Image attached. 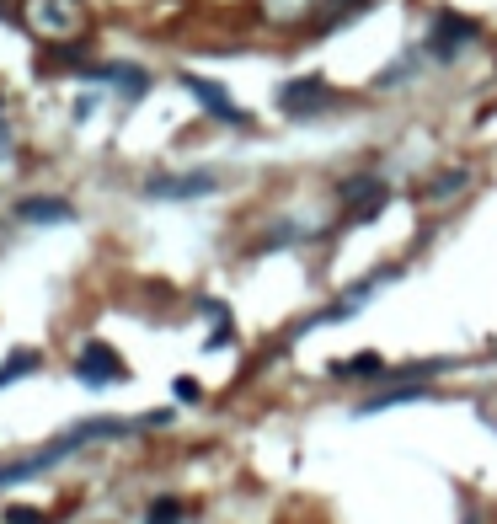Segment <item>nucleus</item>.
I'll return each mask as SVG.
<instances>
[{
  "mask_svg": "<svg viewBox=\"0 0 497 524\" xmlns=\"http://www.w3.org/2000/svg\"><path fill=\"white\" fill-rule=\"evenodd\" d=\"M134 428H139V418H86V423L65 428L59 439H49L43 450L22 455V460H6V466H0V487H17V482H33V476H49L65 455L86 450V444H102V439H123V434H134Z\"/></svg>",
  "mask_w": 497,
  "mask_h": 524,
  "instance_id": "nucleus-1",
  "label": "nucleus"
},
{
  "mask_svg": "<svg viewBox=\"0 0 497 524\" xmlns=\"http://www.w3.org/2000/svg\"><path fill=\"white\" fill-rule=\"evenodd\" d=\"M70 375L81 385H91V391H102V385H123V380H129V364L118 359L113 343L91 337V343H81V353L70 359Z\"/></svg>",
  "mask_w": 497,
  "mask_h": 524,
  "instance_id": "nucleus-2",
  "label": "nucleus"
},
{
  "mask_svg": "<svg viewBox=\"0 0 497 524\" xmlns=\"http://www.w3.org/2000/svg\"><path fill=\"white\" fill-rule=\"evenodd\" d=\"M145 193L172 198V204H182V198H209V193H220V172H161V177H145Z\"/></svg>",
  "mask_w": 497,
  "mask_h": 524,
  "instance_id": "nucleus-3",
  "label": "nucleus"
},
{
  "mask_svg": "<svg viewBox=\"0 0 497 524\" xmlns=\"http://www.w3.org/2000/svg\"><path fill=\"white\" fill-rule=\"evenodd\" d=\"M27 22L43 38H70L81 33V6L75 0H27Z\"/></svg>",
  "mask_w": 497,
  "mask_h": 524,
  "instance_id": "nucleus-4",
  "label": "nucleus"
},
{
  "mask_svg": "<svg viewBox=\"0 0 497 524\" xmlns=\"http://www.w3.org/2000/svg\"><path fill=\"white\" fill-rule=\"evenodd\" d=\"M391 279H396V268H380V273H369V279H359V284H353V289H348V295H343V300H337V305H326V311H321L316 321H310V327H337V321H348V316H359V311H364V305H369V300H375V295H380V289H385V284H391Z\"/></svg>",
  "mask_w": 497,
  "mask_h": 524,
  "instance_id": "nucleus-5",
  "label": "nucleus"
},
{
  "mask_svg": "<svg viewBox=\"0 0 497 524\" xmlns=\"http://www.w3.org/2000/svg\"><path fill=\"white\" fill-rule=\"evenodd\" d=\"M337 193H343V204H348V220H353V225L375 220V214L391 204V188H385L380 177H348Z\"/></svg>",
  "mask_w": 497,
  "mask_h": 524,
  "instance_id": "nucleus-6",
  "label": "nucleus"
},
{
  "mask_svg": "<svg viewBox=\"0 0 497 524\" xmlns=\"http://www.w3.org/2000/svg\"><path fill=\"white\" fill-rule=\"evenodd\" d=\"M326 102H332V86H326L321 75H300V81H289L284 91H278L284 118H310V113H321Z\"/></svg>",
  "mask_w": 497,
  "mask_h": 524,
  "instance_id": "nucleus-7",
  "label": "nucleus"
},
{
  "mask_svg": "<svg viewBox=\"0 0 497 524\" xmlns=\"http://www.w3.org/2000/svg\"><path fill=\"white\" fill-rule=\"evenodd\" d=\"M476 43V22L471 17H455V11H444L439 22H433V33H428V54L433 59H455L465 54Z\"/></svg>",
  "mask_w": 497,
  "mask_h": 524,
  "instance_id": "nucleus-8",
  "label": "nucleus"
},
{
  "mask_svg": "<svg viewBox=\"0 0 497 524\" xmlns=\"http://www.w3.org/2000/svg\"><path fill=\"white\" fill-rule=\"evenodd\" d=\"M182 86H188L193 97H198V107H204V113H214L220 123H241V129H246V123H252V113L230 102L220 81H204V75H182Z\"/></svg>",
  "mask_w": 497,
  "mask_h": 524,
  "instance_id": "nucleus-9",
  "label": "nucleus"
},
{
  "mask_svg": "<svg viewBox=\"0 0 497 524\" xmlns=\"http://www.w3.org/2000/svg\"><path fill=\"white\" fill-rule=\"evenodd\" d=\"M423 396H428V385H423V380H396L391 391L364 396V402L353 407V418H369V412H385V407H401V402H423Z\"/></svg>",
  "mask_w": 497,
  "mask_h": 524,
  "instance_id": "nucleus-10",
  "label": "nucleus"
},
{
  "mask_svg": "<svg viewBox=\"0 0 497 524\" xmlns=\"http://www.w3.org/2000/svg\"><path fill=\"white\" fill-rule=\"evenodd\" d=\"M17 214L27 225H70L75 220V204H65V198H22Z\"/></svg>",
  "mask_w": 497,
  "mask_h": 524,
  "instance_id": "nucleus-11",
  "label": "nucleus"
},
{
  "mask_svg": "<svg viewBox=\"0 0 497 524\" xmlns=\"http://www.w3.org/2000/svg\"><path fill=\"white\" fill-rule=\"evenodd\" d=\"M97 81H113V86H123L129 97H145V70H134V65H102V70H91Z\"/></svg>",
  "mask_w": 497,
  "mask_h": 524,
  "instance_id": "nucleus-12",
  "label": "nucleus"
},
{
  "mask_svg": "<svg viewBox=\"0 0 497 524\" xmlns=\"http://www.w3.org/2000/svg\"><path fill=\"white\" fill-rule=\"evenodd\" d=\"M38 364H43V359H38V353H27V348L6 353V364H0V391H6V385H17V380H27Z\"/></svg>",
  "mask_w": 497,
  "mask_h": 524,
  "instance_id": "nucleus-13",
  "label": "nucleus"
},
{
  "mask_svg": "<svg viewBox=\"0 0 497 524\" xmlns=\"http://www.w3.org/2000/svg\"><path fill=\"white\" fill-rule=\"evenodd\" d=\"M262 6H268L273 22H300V17H316L321 0H262Z\"/></svg>",
  "mask_w": 497,
  "mask_h": 524,
  "instance_id": "nucleus-14",
  "label": "nucleus"
},
{
  "mask_svg": "<svg viewBox=\"0 0 497 524\" xmlns=\"http://www.w3.org/2000/svg\"><path fill=\"white\" fill-rule=\"evenodd\" d=\"M375 0H321L316 6V17L321 22H348V17H359V11H369Z\"/></svg>",
  "mask_w": 497,
  "mask_h": 524,
  "instance_id": "nucleus-15",
  "label": "nucleus"
},
{
  "mask_svg": "<svg viewBox=\"0 0 497 524\" xmlns=\"http://www.w3.org/2000/svg\"><path fill=\"white\" fill-rule=\"evenodd\" d=\"M204 316L214 321V327H209V348H230V311L220 300H204Z\"/></svg>",
  "mask_w": 497,
  "mask_h": 524,
  "instance_id": "nucleus-16",
  "label": "nucleus"
},
{
  "mask_svg": "<svg viewBox=\"0 0 497 524\" xmlns=\"http://www.w3.org/2000/svg\"><path fill=\"white\" fill-rule=\"evenodd\" d=\"M380 369H385V364H380V353H359V359L332 364V375H343V380H348V375H380Z\"/></svg>",
  "mask_w": 497,
  "mask_h": 524,
  "instance_id": "nucleus-17",
  "label": "nucleus"
},
{
  "mask_svg": "<svg viewBox=\"0 0 497 524\" xmlns=\"http://www.w3.org/2000/svg\"><path fill=\"white\" fill-rule=\"evenodd\" d=\"M145 524H182V503L177 498H155L145 508Z\"/></svg>",
  "mask_w": 497,
  "mask_h": 524,
  "instance_id": "nucleus-18",
  "label": "nucleus"
},
{
  "mask_svg": "<svg viewBox=\"0 0 497 524\" xmlns=\"http://www.w3.org/2000/svg\"><path fill=\"white\" fill-rule=\"evenodd\" d=\"M465 182H471V172H465V166H455V172H444V177H433V198H449V193H460Z\"/></svg>",
  "mask_w": 497,
  "mask_h": 524,
  "instance_id": "nucleus-19",
  "label": "nucleus"
},
{
  "mask_svg": "<svg viewBox=\"0 0 497 524\" xmlns=\"http://www.w3.org/2000/svg\"><path fill=\"white\" fill-rule=\"evenodd\" d=\"M172 396H177L182 407H193V402H204V385H198L193 375H177V380H172Z\"/></svg>",
  "mask_w": 497,
  "mask_h": 524,
  "instance_id": "nucleus-20",
  "label": "nucleus"
},
{
  "mask_svg": "<svg viewBox=\"0 0 497 524\" xmlns=\"http://www.w3.org/2000/svg\"><path fill=\"white\" fill-rule=\"evenodd\" d=\"M6 524H43V514H38V508H22V503H11V508H6Z\"/></svg>",
  "mask_w": 497,
  "mask_h": 524,
  "instance_id": "nucleus-21",
  "label": "nucleus"
},
{
  "mask_svg": "<svg viewBox=\"0 0 497 524\" xmlns=\"http://www.w3.org/2000/svg\"><path fill=\"white\" fill-rule=\"evenodd\" d=\"M0 161H11V134H6V123H0Z\"/></svg>",
  "mask_w": 497,
  "mask_h": 524,
  "instance_id": "nucleus-22",
  "label": "nucleus"
},
{
  "mask_svg": "<svg viewBox=\"0 0 497 524\" xmlns=\"http://www.w3.org/2000/svg\"><path fill=\"white\" fill-rule=\"evenodd\" d=\"M0 17H11V0H0Z\"/></svg>",
  "mask_w": 497,
  "mask_h": 524,
  "instance_id": "nucleus-23",
  "label": "nucleus"
},
{
  "mask_svg": "<svg viewBox=\"0 0 497 524\" xmlns=\"http://www.w3.org/2000/svg\"><path fill=\"white\" fill-rule=\"evenodd\" d=\"M460 524H481V519H476V514H465V519H460Z\"/></svg>",
  "mask_w": 497,
  "mask_h": 524,
  "instance_id": "nucleus-24",
  "label": "nucleus"
}]
</instances>
